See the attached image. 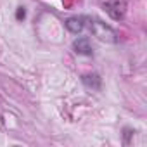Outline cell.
I'll return each instance as SVG.
<instances>
[{"label": "cell", "instance_id": "cell-3", "mask_svg": "<svg viewBox=\"0 0 147 147\" xmlns=\"http://www.w3.org/2000/svg\"><path fill=\"white\" fill-rule=\"evenodd\" d=\"M71 47H73V50H75L76 54H80V55H92V54H94V49H92L90 40H88L87 36L76 38L75 42H73Z\"/></svg>", "mask_w": 147, "mask_h": 147}, {"label": "cell", "instance_id": "cell-2", "mask_svg": "<svg viewBox=\"0 0 147 147\" xmlns=\"http://www.w3.org/2000/svg\"><path fill=\"white\" fill-rule=\"evenodd\" d=\"M64 24H66V28L71 33L78 35V33H82V31L87 30V16H73V18H67L64 21Z\"/></svg>", "mask_w": 147, "mask_h": 147}, {"label": "cell", "instance_id": "cell-4", "mask_svg": "<svg viewBox=\"0 0 147 147\" xmlns=\"http://www.w3.org/2000/svg\"><path fill=\"white\" fill-rule=\"evenodd\" d=\"M104 11H106L113 19H123V16H125V4L119 2V0L107 2V4H104Z\"/></svg>", "mask_w": 147, "mask_h": 147}, {"label": "cell", "instance_id": "cell-1", "mask_svg": "<svg viewBox=\"0 0 147 147\" xmlns=\"http://www.w3.org/2000/svg\"><path fill=\"white\" fill-rule=\"evenodd\" d=\"M87 28L92 31L94 36H97L100 42H109V43H114L118 42V33L107 26L106 23H102L100 19H95V18H87Z\"/></svg>", "mask_w": 147, "mask_h": 147}, {"label": "cell", "instance_id": "cell-5", "mask_svg": "<svg viewBox=\"0 0 147 147\" xmlns=\"http://www.w3.org/2000/svg\"><path fill=\"white\" fill-rule=\"evenodd\" d=\"M82 82L88 88H94V90H99L100 88V76L95 75V73H92V75H83L82 76Z\"/></svg>", "mask_w": 147, "mask_h": 147}, {"label": "cell", "instance_id": "cell-6", "mask_svg": "<svg viewBox=\"0 0 147 147\" xmlns=\"http://www.w3.org/2000/svg\"><path fill=\"white\" fill-rule=\"evenodd\" d=\"M16 18H18V19H24V18H26V11H24V7H18Z\"/></svg>", "mask_w": 147, "mask_h": 147}]
</instances>
